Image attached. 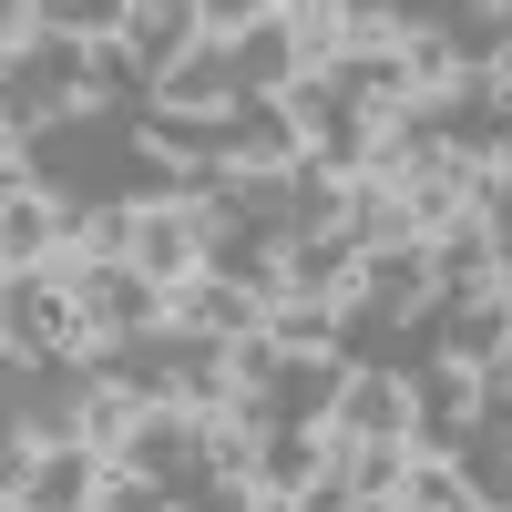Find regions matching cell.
I'll return each instance as SVG.
<instances>
[{
	"label": "cell",
	"mask_w": 512,
	"mask_h": 512,
	"mask_svg": "<svg viewBox=\"0 0 512 512\" xmlns=\"http://www.w3.org/2000/svg\"><path fill=\"white\" fill-rule=\"evenodd\" d=\"M113 482V461L93 441H11L0 451V512H93Z\"/></svg>",
	"instance_id": "obj_1"
},
{
	"label": "cell",
	"mask_w": 512,
	"mask_h": 512,
	"mask_svg": "<svg viewBox=\"0 0 512 512\" xmlns=\"http://www.w3.org/2000/svg\"><path fill=\"white\" fill-rule=\"evenodd\" d=\"M0 338H11V369H41V359H82L93 349V318H82V297L41 267V277L0 287Z\"/></svg>",
	"instance_id": "obj_2"
},
{
	"label": "cell",
	"mask_w": 512,
	"mask_h": 512,
	"mask_svg": "<svg viewBox=\"0 0 512 512\" xmlns=\"http://www.w3.org/2000/svg\"><path fill=\"white\" fill-rule=\"evenodd\" d=\"M420 420V379L390 369V359H349V379H338V410H328V441H410Z\"/></svg>",
	"instance_id": "obj_3"
},
{
	"label": "cell",
	"mask_w": 512,
	"mask_h": 512,
	"mask_svg": "<svg viewBox=\"0 0 512 512\" xmlns=\"http://www.w3.org/2000/svg\"><path fill=\"white\" fill-rule=\"evenodd\" d=\"M82 400H93V369L82 359H41V369H11V441H82Z\"/></svg>",
	"instance_id": "obj_4"
},
{
	"label": "cell",
	"mask_w": 512,
	"mask_h": 512,
	"mask_svg": "<svg viewBox=\"0 0 512 512\" xmlns=\"http://www.w3.org/2000/svg\"><path fill=\"white\" fill-rule=\"evenodd\" d=\"M205 256H216V216H195V205H175V195H154L144 216H134V267L154 287L205 277Z\"/></svg>",
	"instance_id": "obj_5"
},
{
	"label": "cell",
	"mask_w": 512,
	"mask_h": 512,
	"mask_svg": "<svg viewBox=\"0 0 512 512\" xmlns=\"http://www.w3.org/2000/svg\"><path fill=\"white\" fill-rule=\"evenodd\" d=\"M62 246H72V205H62L52 185H0V267H11V277H41Z\"/></svg>",
	"instance_id": "obj_6"
},
{
	"label": "cell",
	"mask_w": 512,
	"mask_h": 512,
	"mask_svg": "<svg viewBox=\"0 0 512 512\" xmlns=\"http://www.w3.org/2000/svg\"><path fill=\"white\" fill-rule=\"evenodd\" d=\"M164 328H185V338H267V297L205 267L185 287H164Z\"/></svg>",
	"instance_id": "obj_7"
},
{
	"label": "cell",
	"mask_w": 512,
	"mask_h": 512,
	"mask_svg": "<svg viewBox=\"0 0 512 512\" xmlns=\"http://www.w3.org/2000/svg\"><path fill=\"white\" fill-rule=\"evenodd\" d=\"M359 267H369V246L349 226L287 236V297H308V308H359Z\"/></svg>",
	"instance_id": "obj_8"
},
{
	"label": "cell",
	"mask_w": 512,
	"mask_h": 512,
	"mask_svg": "<svg viewBox=\"0 0 512 512\" xmlns=\"http://www.w3.org/2000/svg\"><path fill=\"white\" fill-rule=\"evenodd\" d=\"M195 41H205L195 0H123V52H134V72L154 82V93H164V72L195 62Z\"/></svg>",
	"instance_id": "obj_9"
},
{
	"label": "cell",
	"mask_w": 512,
	"mask_h": 512,
	"mask_svg": "<svg viewBox=\"0 0 512 512\" xmlns=\"http://www.w3.org/2000/svg\"><path fill=\"white\" fill-rule=\"evenodd\" d=\"M226 52H236V82H246V93H256V103H277L287 82H297V31H287V0H267V11H256V21L226 41Z\"/></svg>",
	"instance_id": "obj_10"
},
{
	"label": "cell",
	"mask_w": 512,
	"mask_h": 512,
	"mask_svg": "<svg viewBox=\"0 0 512 512\" xmlns=\"http://www.w3.org/2000/svg\"><path fill=\"white\" fill-rule=\"evenodd\" d=\"M431 277H441V308H451V297H482V287H502V236H492L482 216L441 226V236H431Z\"/></svg>",
	"instance_id": "obj_11"
},
{
	"label": "cell",
	"mask_w": 512,
	"mask_h": 512,
	"mask_svg": "<svg viewBox=\"0 0 512 512\" xmlns=\"http://www.w3.org/2000/svg\"><path fill=\"white\" fill-rule=\"evenodd\" d=\"M256 482L287 492V502H308L318 482H338V441H328V431H297V420H277V431H267V461H256Z\"/></svg>",
	"instance_id": "obj_12"
},
{
	"label": "cell",
	"mask_w": 512,
	"mask_h": 512,
	"mask_svg": "<svg viewBox=\"0 0 512 512\" xmlns=\"http://www.w3.org/2000/svg\"><path fill=\"white\" fill-rule=\"evenodd\" d=\"M502 338H512V297H502V287L451 297V308H441V359H461V369H492Z\"/></svg>",
	"instance_id": "obj_13"
},
{
	"label": "cell",
	"mask_w": 512,
	"mask_h": 512,
	"mask_svg": "<svg viewBox=\"0 0 512 512\" xmlns=\"http://www.w3.org/2000/svg\"><path fill=\"white\" fill-rule=\"evenodd\" d=\"M441 41L461 72H502L512 62V0H451L441 11Z\"/></svg>",
	"instance_id": "obj_14"
},
{
	"label": "cell",
	"mask_w": 512,
	"mask_h": 512,
	"mask_svg": "<svg viewBox=\"0 0 512 512\" xmlns=\"http://www.w3.org/2000/svg\"><path fill=\"white\" fill-rule=\"evenodd\" d=\"M287 31H297V82H328L349 62V0H287Z\"/></svg>",
	"instance_id": "obj_15"
},
{
	"label": "cell",
	"mask_w": 512,
	"mask_h": 512,
	"mask_svg": "<svg viewBox=\"0 0 512 512\" xmlns=\"http://www.w3.org/2000/svg\"><path fill=\"white\" fill-rule=\"evenodd\" d=\"M400 482H410V441H349L338 451V492L349 502H400Z\"/></svg>",
	"instance_id": "obj_16"
},
{
	"label": "cell",
	"mask_w": 512,
	"mask_h": 512,
	"mask_svg": "<svg viewBox=\"0 0 512 512\" xmlns=\"http://www.w3.org/2000/svg\"><path fill=\"white\" fill-rule=\"evenodd\" d=\"M400 512H492L482 482L461 472V461H431V451H410V482H400Z\"/></svg>",
	"instance_id": "obj_17"
},
{
	"label": "cell",
	"mask_w": 512,
	"mask_h": 512,
	"mask_svg": "<svg viewBox=\"0 0 512 512\" xmlns=\"http://www.w3.org/2000/svg\"><path fill=\"white\" fill-rule=\"evenodd\" d=\"M144 410H154V400H134L123 379H93V400H82V441H93L103 461H123V441L144 431Z\"/></svg>",
	"instance_id": "obj_18"
},
{
	"label": "cell",
	"mask_w": 512,
	"mask_h": 512,
	"mask_svg": "<svg viewBox=\"0 0 512 512\" xmlns=\"http://www.w3.org/2000/svg\"><path fill=\"white\" fill-rule=\"evenodd\" d=\"M93 512H185V502H175V492H164V482H134V472H113Z\"/></svg>",
	"instance_id": "obj_19"
},
{
	"label": "cell",
	"mask_w": 512,
	"mask_h": 512,
	"mask_svg": "<svg viewBox=\"0 0 512 512\" xmlns=\"http://www.w3.org/2000/svg\"><path fill=\"white\" fill-rule=\"evenodd\" d=\"M297 512H349V492H338V482H318V492L297 502Z\"/></svg>",
	"instance_id": "obj_20"
},
{
	"label": "cell",
	"mask_w": 512,
	"mask_h": 512,
	"mask_svg": "<svg viewBox=\"0 0 512 512\" xmlns=\"http://www.w3.org/2000/svg\"><path fill=\"white\" fill-rule=\"evenodd\" d=\"M492 369H502V379H512V338H502V359H492Z\"/></svg>",
	"instance_id": "obj_21"
},
{
	"label": "cell",
	"mask_w": 512,
	"mask_h": 512,
	"mask_svg": "<svg viewBox=\"0 0 512 512\" xmlns=\"http://www.w3.org/2000/svg\"><path fill=\"white\" fill-rule=\"evenodd\" d=\"M349 512H400V502H349Z\"/></svg>",
	"instance_id": "obj_22"
},
{
	"label": "cell",
	"mask_w": 512,
	"mask_h": 512,
	"mask_svg": "<svg viewBox=\"0 0 512 512\" xmlns=\"http://www.w3.org/2000/svg\"><path fill=\"white\" fill-rule=\"evenodd\" d=\"M502 297H512V267H502Z\"/></svg>",
	"instance_id": "obj_23"
}]
</instances>
